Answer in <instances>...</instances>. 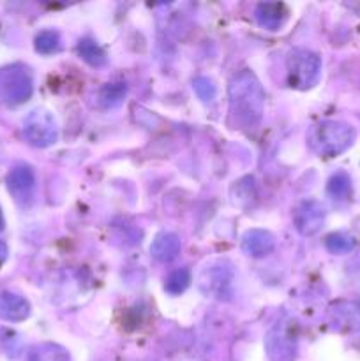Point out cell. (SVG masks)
Wrapping results in <instances>:
<instances>
[{"instance_id":"6da1fadb","label":"cell","mask_w":360,"mask_h":361,"mask_svg":"<svg viewBox=\"0 0 360 361\" xmlns=\"http://www.w3.org/2000/svg\"><path fill=\"white\" fill-rule=\"evenodd\" d=\"M229 113L240 129L254 130L265 113V92L251 71H242L229 83Z\"/></svg>"},{"instance_id":"7a4b0ae2","label":"cell","mask_w":360,"mask_h":361,"mask_svg":"<svg viewBox=\"0 0 360 361\" xmlns=\"http://www.w3.org/2000/svg\"><path fill=\"white\" fill-rule=\"evenodd\" d=\"M355 137L356 133L349 123L323 120L311 129L309 145L321 157H337L352 147Z\"/></svg>"},{"instance_id":"3957f363","label":"cell","mask_w":360,"mask_h":361,"mask_svg":"<svg viewBox=\"0 0 360 361\" xmlns=\"http://www.w3.org/2000/svg\"><path fill=\"white\" fill-rule=\"evenodd\" d=\"M34 92L30 71L21 63H11L0 69V99L7 106H20Z\"/></svg>"},{"instance_id":"277c9868","label":"cell","mask_w":360,"mask_h":361,"mask_svg":"<svg viewBox=\"0 0 360 361\" xmlns=\"http://www.w3.org/2000/svg\"><path fill=\"white\" fill-rule=\"evenodd\" d=\"M288 85L296 90L314 87L321 74V59L309 49H293L286 62Z\"/></svg>"},{"instance_id":"5b68a950","label":"cell","mask_w":360,"mask_h":361,"mask_svg":"<svg viewBox=\"0 0 360 361\" xmlns=\"http://www.w3.org/2000/svg\"><path fill=\"white\" fill-rule=\"evenodd\" d=\"M233 282H235L233 268L226 261H214V263L207 264L198 277V286H200L201 293L205 296L219 300V302H226L232 298Z\"/></svg>"},{"instance_id":"8992f818","label":"cell","mask_w":360,"mask_h":361,"mask_svg":"<svg viewBox=\"0 0 360 361\" xmlns=\"http://www.w3.org/2000/svg\"><path fill=\"white\" fill-rule=\"evenodd\" d=\"M23 134L35 148H48L59 141V127L55 118L46 109H34L23 122Z\"/></svg>"},{"instance_id":"52a82bcc","label":"cell","mask_w":360,"mask_h":361,"mask_svg":"<svg viewBox=\"0 0 360 361\" xmlns=\"http://www.w3.org/2000/svg\"><path fill=\"white\" fill-rule=\"evenodd\" d=\"M293 323H279L272 328L265 337V351L270 361H295L296 335L293 331Z\"/></svg>"},{"instance_id":"ba28073f","label":"cell","mask_w":360,"mask_h":361,"mask_svg":"<svg viewBox=\"0 0 360 361\" xmlns=\"http://www.w3.org/2000/svg\"><path fill=\"white\" fill-rule=\"evenodd\" d=\"M325 217H327V212H325L323 204L316 200H307L295 208L293 222L300 235L313 236L323 228Z\"/></svg>"},{"instance_id":"9c48e42d","label":"cell","mask_w":360,"mask_h":361,"mask_svg":"<svg viewBox=\"0 0 360 361\" xmlns=\"http://www.w3.org/2000/svg\"><path fill=\"white\" fill-rule=\"evenodd\" d=\"M7 187L14 196L16 203L28 207L34 200L35 192V173L30 166H16L7 176Z\"/></svg>"},{"instance_id":"30bf717a","label":"cell","mask_w":360,"mask_h":361,"mask_svg":"<svg viewBox=\"0 0 360 361\" xmlns=\"http://www.w3.org/2000/svg\"><path fill=\"white\" fill-rule=\"evenodd\" d=\"M328 323L335 331L360 330V305L355 302H337L328 310Z\"/></svg>"},{"instance_id":"8fae6325","label":"cell","mask_w":360,"mask_h":361,"mask_svg":"<svg viewBox=\"0 0 360 361\" xmlns=\"http://www.w3.org/2000/svg\"><path fill=\"white\" fill-rule=\"evenodd\" d=\"M254 16H256V21L260 27H263L265 30L274 32L279 30L286 23V20L289 16V11L281 2H263L258 4Z\"/></svg>"},{"instance_id":"7c38bea8","label":"cell","mask_w":360,"mask_h":361,"mask_svg":"<svg viewBox=\"0 0 360 361\" xmlns=\"http://www.w3.org/2000/svg\"><path fill=\"white\" fill-rule=\"evenodd\" d=\"M275 238L265 229H251L242 238V250L251 257H265L274 252Z\"/></svg>"},{"instance_id":"4fadbf2b","label":"cell","mask_w":360,"mask_h":361,"mask_svg":"<svg viewBox=\"0 0 360 361\" xmlns=\"http://www.w3.org/2000/svg\"><path fill=\"white\" fill-rule=\"evenodd\" d=\"M30 316V305L27 300L14 293H0V317L11 323H20Z\"/></svg>"},{"instance_id":"5bb4252c","label":"cell","mask_w":360,"mask_h":361,"mask_svg":"<svg viewBox=\"0 0 360 361\" xmlns=\"http://www.w3.org/2000/svg\"><path fill=\"white\" fill-rule=\"evenodd\" d=\"M182 250V243L175 233H159L150 245V254L159 263H169L176 259Z\"/></svg>"},{"instance_id":"9a60e30c","label":"cell","mask_w":360,"mask_h":361,"mask_svg":"<svg viewBox=\"0 0 360 361\" xmlns=\"http://www.w3.org/2000/svg\"><path fill=\"white\" fill-rule=\"evenodd\" d=\"M25 361H71V356L62 345L44 342V344L34 345L28 351L27 360Z\"/></svg>"},{"instance_id":"2e32d148","label":"cell","mask_w":360,"mask_h":361,"mask_svg":"<svg viewBox=\"0 0 360 361\" xmlns=\"http://www.w3.org/2000/svg\"><path fill=\"white\" fill-rule=\"evenodd\" d=\"M126 94V83H120L119 81V83H106L104 87L99 88L95 99H97V106H101V108H115V106H119L124 101Z\"/></svg>"},{"instance_id":"e0dca14e","label":"cell","mask_w":360,"mask_h":361,"mask_svg":"<svg viewBox=\"0 0 360 361\" xmlns=\"http://www.w3.org/2000/svg\"><path fill=\"white\" fill-rule=\"evenodd\" d=\"M78 53H80L81 59L87 63H90L92 67H101L106 63V53L102 51L101 46L95 41H92V39H81L80 44H78Z\"/></svg>"},{"instance_id":"ac0fdd59","label":"cell","mask_w":360,"mask_h":361,"mask_svg":"<svg viewBox=\"0 0 360 361\" xmlns=\"http://www.w3.org/2000/svg\"><path fill=\"white\" fill-rule=\"evenodd\" d=\"M327 192L330 194L332 200L344 201L348 200L352 194V180L346 173H335L330 180H328Z\"/></svg>"},{"instance_id":"d6986e66","label":"cell","mask_w":360,"mask_h":361,"mask_svg":"<svg viewBox=\"0 0 360 361\" xmlns=\"http://www.w3.org/2000/svg\"><path fill=\"white\" fill-rule=\"evenodd\" d=\"M191 284V271L187 268H179V270L172 271L166 279V291L169 295H180L186 291Z\"/></svg>"},{"instance_id":"ffe728a7","label":"cell","mask_w":360,"mask_h":361,"mask_svg":"<svg viewBox=\"0 0 360 361\" xmlns=\"http://www.w3.org/2000/svg\"><path fill=\"white\" fill-rule=\"evenodd\" d=\"M35 49L42 55H52L60 49V35L55 30H42L35 35Z\"/></svg>"},{"instance_id":"44dd1931","label":"cell","mask_w":360,"mask_h":361,"mask_svg":"<svg viewBox=\"0 0 360 361\" xmlns=\"http://www.w3.org/2000/svg\"><path fill=\"white\" fill-rule=\"evenodd\" d=\"M325 247L332 254H348L355 249V240L352 236L344 235V233H332L325 240Z\"/></svg>"},{"instance_id":"7402d4cb","label":"cell","mask_w":360,"mask_h":361,"mask_svg":"<svg viewBox=\"0 0 360 361\" xmlns=\"http://www.w3.org/2000/svg\"><path fill=\"white\" fill-rule=\"evenodd\" d=\"M254 180L251 176H246L240 182H236V185L233 187V200L239 204H247L254 200Z\"/></svg>"},{"instance_id":"603a6c76","label":"cell","mask_w":360,"mask_h":361,"mask_svg":"<svg viewBox=\"0 0 360 361\" xmlns=\"http://www.w3.org/2000/svg\"><path fill=\"white\" fill-rule=\"evenodd\" d=\"M194 90H196L198 97L201 99V101L208 102V101H214L215 97V85L212 83V80H208V78L205 76H200L194 80L193 83Z\"/></svg>"},{"instance_id":"cb8c5ba5","label":"cell","mask_w":360,"mask_h":361,"mask_svg":"<svg viewBox=\"0 0 360 361\" xmlns=\"http://www.w3.org/2000/svg\"><path fill=\"white\" fill-rule=\"evenodd\" d=\"M6 257H7V247H6V243H4L2 240H0V264H2L4 261H6Z\"/></svg>"},{"instance_id":"d4e9b609","label":"cell","mask_w":360,"mask_h":361,"mask_svg":"<svg viewBox=\"0 0 360 361\" xmlns=\"http://www.w3.org/2000/svg\"><path fill=\"white\" fill-rule=\"evenodd\" d=\"M0 229H4V217H2V210H0Z\"/></svg>"}]
</instances>
